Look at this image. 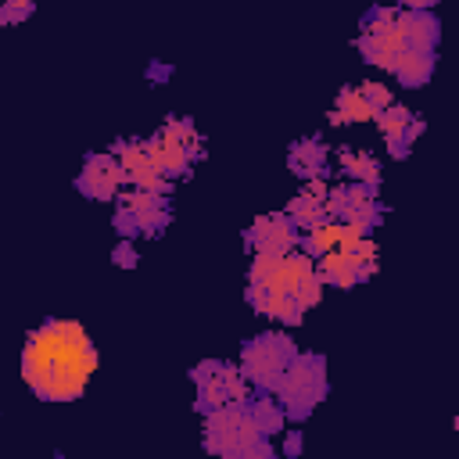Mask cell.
<instances>
[{
  "label": "cell",
  "mask_w": 459,
  "mask_h": 459,
  "mask_svg": "<svg viewBox=\"0 0 459 459\" xmlns=\"http://www.w3.org/2000/svg\"><path fill=\"white\" fill-rule=\"evenodd\" d=\"M172 140H179L190 154H194V161H204V136H201V129L194 126V118H183V115H169L165 118V126H161Z\"/></svg>",
  "instance_id": "obj_22"
},
{
  "label": "cell",
  "mask_w": 459,
  "mask_h": 459,
  "mask_svg": "<svg viewBox=\"0 0 459 459\" xmlns=\"http://www.w3.org/2000/svg\"><path fill=\"white\" fill-rule=\"evenodd\" d=\"M244 298H247V305H251L258 316H269V319H276V323H283V326H298V323L305 319V312H308L298 298L280 294V290H269V287H262V283H247V287H244Z\"/></svg>",
  "instance_id": "obj_10"
},
{
  "label": "cell",
  "mask_w": 459,
  "mask_h": 459,
  "mask_svg": "<svg viewBox=\"0 0 459 459\" xmlns=\"http://www.w3.org/2000/svg\"><path fill=\"white\" fill-rule=\"evenodd\" d=\"M7 4H29V0H7Z\"/></svg>",
  "instance_id": "obj_33"
},
{
  "label": "cell",
  "mask_w": 459,
  "mask_h": 459,
  "mask_svg": "<svg viewBox=\"0 0 459 459\" xmlns=\"http://www.w3.org/2000/svg\"><path fill=\"white\" fill-rule=\"evenodd\" d=\"M384 215H387V208H384L380 197H362V201H355L337 222H348V226H355L359 233H369V230H377V226L384 222Z\"/></svg>",
  "instance_id": "obj_21"
},
{
  "label": "cell",
  "mask_w": 459,
  "mask_h": 459,
  "mask_svg": "<svg viewBox=\"0 0 459 459\" xmlns=\"http://www.w3.org/2000/svg\"><path fill=\"white\" fill-rule=\"evenodd\" d=\"M287 169L298 179H330V147L323 136H301L287 151Z\"/></svg>",
  "instance_id": "obj_13"
},
{
  "label": "cell",
  "mask_w": 459,
  "mask_h": 459,
  "mask_svg": "<svg viewBox=\"0 0 459 459\" xmlns=\"http://www.w3.org/2000/svg\"><path fill=\"white\" fill-rule=\"evenodd\" d=\"M359 90H362L366 104L373 108V115H377V111H384V108L391 104V90H387L384 82H359Z\"/></svg>",
  "instance_id": "obj_28"
},
{
  "label": "cell",
  "mask_w": 459,
  "mask_h": 459,
  "mask_svg": "<svg viewBox=\"0 0 459 459\" xmlns=\"http://www.w3.org/2000/svg\"><path fill=\"white\" fill-rule=\"evenodd\" d=\"M337 169L344 172V179H355V183H380V161H377L369 151L341 147V151H337Z\"/></svg>",
  "instance_id": "obj_20"
},
{
  "label": "cell",
  "mask_w": 459,
  "mask_h": 459,
  "mask_svg": "<svg viewBox=\"0 0 459 459\" xmlns=\"http://www.w3.org/2000/svg\"><path fill=\"white\" fill-rule=\"evenodd\" d=\"M330 380H326V355L319 351H294V359L287 362L280 384L273 387V398L280 402L283 416L290 423H305L316 405L326 398Z\"/></svg>",
  "instance_id": "obj_4"
},
{
  "label": "cell",
  "mask_w": 459,
  "mask_h": 459,
  "mask_svg": "<svg viewBox=\"0 0 459 459\" xmlns=\"http://www.w3.org/2000/svg\"><path fill=\"white\" fill-rule=\"evenodd\" d=\"M298 226L287 219V212H265L244 230V247L255 251H294L298 247Z\"/></svg>",
  "instance_id": "obj_8"
},
{
  "label": "cell",
  "mask_w": 459,
  "mask_h": 459,
  "mask_svg": "<svg viewBox=\"0 0 459 459\" xmlns=\"http://www.w3.org/2000/svg\"><path fill=\"white\" fill-rule=\"evenodd\" d=\"M301 448H305V437H301V430H287V437H283L280 452H283L287 459H298V455H301Z\"/></svg>",
  "instance_id": "obj_31"
},
{
  "label": "cell",
  "mask_w": 459,
  "mask_h": 459,
  "mask_svg": "<svg viewBox=\"0 0 459 459\" xmlns=\"http://www.w3.org/2000/svg\"><path fill=\"white\" fill-rule=\"evenodd\" d=\"M143 147H147V158H151V161H154V165H158L172 183H176V179H186V176H190V169L197 165V161H194V154H190L179 140H172L165 129H158L154 136H147V140H143Z\"/></svg>",
  "instance_id": "obj_12"
},
{
  "label": "cell",
  "mask_w": 459,
  "mask_h": 459,
  "mask_svg": "<svg viewBox=\"0 0 459 459\" xmlns=\"http://www.w3.org/2000/svg\"><path fill=\"white\" fill-rule=\"evenodd\" d=\"M247 283H262L269 290L290 294L305 308L319 305V298H323V280L316 273V262L298 247L294 251H255L251 269H247Z\"/></svg>",
  "instance_id": "obj_3"
},
{
  "label": "cell",
  "mask_w": 459,
  "mask_h": 459,
  "mask_svg": "<svg viewBox=\"0 0 459 459\" xmlns=\"http://www.w3.org/2000/svg\"><path fill=\"white\" fill-rule=\"evenodd\" d=\"M394 25H398V36H402V47H409V50H437L441 22H437L430 11L398 7Z\"/></svg>",
  "instance_id": "obj_14"
},
{
  "label": "cell",
  "mask_w": 459,
  "mask_h": 459,
  "mask_svg": "<svg viewBox=\"0 0 459 459\" xmlns=\"http://www.w3.org/2000/svg\"><path fill=\"white\" fill-rule=\"evenodd\" d=\"M369 118H373V108L366 104V97H362L359 86H344L333 97V108L326 115L330 126H355V122H369Z\"/></svg>",
  "instance_id": "obj_18"
},
{
  "label": "cell",
  "mask_w": 459,
  "mask_h": 459,
  "mask_svg": "<svg viewBox=\"0 0 459 459\" xmlns=\"http://www.w3.org/2000/svg\"><path fill=\"white\" fill-rule=\"evenodd\" d=\"M126 186V172L111 151H93L82 158V169L75 172V190L86 201H115Z\"/></svg>",
  "instance_id": "obj_7"
},
{
  "label": "cell",
  "mask_w": 459,
  "mask_h": 459,
  "mask_svg": "<svg viewBox=\"0 0 459 459\" xmlns=\"http://www.w3.org/2000/svg\"><path fill=\"white\" fill-rule=\"evenodd\" d=\"M190 380L197 387V398H194V412L208 416L212 409L233 402V398H244L251 387L244 384L240 369L233 362H222V359H204L190 369Z\"/></svg>",
  "instance_id": "obj_6"
},
{
  "label": "cell",
  "mask_w": 459,
  "mask_h": 459,
  "mask_svg": "<svg viewBox=\"0 0 459 459\" xmlns=\"http://www.w3.org/2000/svg\"><path fill=\"white\" fill-rule=\"evenodd\" d=\"M312 262H316V273H319L323 287H337V290H351V287L366 283L377 273V265H362L351 255H344L341 247H333V251H326V255H319Z\"/></svg>",
  "instance_id": "obj_9"
},
{
  "label": "cell",
  "mask_w": 459,
  "mask_h": 459,
  "mask_svg": "<svg viewBox=\"0 0 459 459\" xmlns=\"http://www.w3.org/2000/svg\"><path fill=\"white\" fill-rule=\"evenodd\" d=\"M298 344L290 341V333H280V330H265L251 341H244L240 348V377L251 391H273L287 369V362L294 359Z\"/></svg>",
  "instance_id": "obj_5"
},
{
  "label": "cell",
  "mask_w": 459,
  "mask_h": 459,
  "mask_svg": "<svg viewBox=\"0 0 459 459\" xmlns=\"http://www.w3.org/2000/svg\"><path fill=\"white\" fill-rule=\"evenodd\" d=\"M247 412H251L255 427L265 437H273V434H280L287 427V416H283L280 402L273 398V391H247Z\"/></svg>",
  "instance_id": "obj_19"
},
{
  "label": "cell",
  "mask_w": 459,
  "mask_h": 459,
  "mask_svg": "<svg viewBox=\"0 0 459 459\" xmlns=\"http://www.w3.org/2000/svg\"><path fill=\"white\" fill-rule=\"evenodd\" d=\"M323 197H326V179H308V186L287 201V219H290L298 230H312V226L330 222Z\"/></svg>",
  "instance_id": "obj_15"
},
{
  "label": "cell",
  "mask_w": 459,
  "mask_h": 459,
  "mask_svg": "<svg viewBox=\"0 0 459 459\" xmlns=\"http://www.w3.org/2000/svg\"><path fill=\"white\" fill-rule=\"evenodd\" d=\"M204 452L226 459H273V441L255 427L247 412V394L233 398L204 416Z\"/></svg>",
  "instance_id": "obj_2"
},
{
  "label": "cell",
  "mask_w": 459,
  "mask_h": 459,
  "mask_svg": "<svg viewBox=\"0 0 459 459\" xmlns=\"http://www.w3.org/2000/svg\"><path fill=\"white\" fill-rule=\"evenodd\" d=\"M111 230L118 233V237H126V240H136L140 237V222H136V212L129 208V201L118 194L115 197V215H111Z\"/></svg>",
  "instance_id": "obj_25"
},
{
  "label": "cell",
  "mask_w": 459,
  "mask_h": 459,
  "mask_svg": "<svg viewBox=\"0 0 459 459\" xmlns=\"http://www.w3.org/2000/svg\"><path fill=\"white\" fill-rule=\"evenodd\" d=\"M437 0H398V7H412V11H430Z\"/></svg>",
  "instance_id": "obj_32"
},
{
  "label": "cell",
  "mask_w": 459,
  "mask_h": 459,
  "mask_svg": "<svg viewBox=\"0 0 459 459\" xmlns=\"http://www.w3.org/2000/svg\"><path fill=\"white\" fill-rule=\"evenodd\" d=\"M391 75L398 79V86L405 90H420L423 82H430L434 75V50H402L391 65Z\"/></svg>",
  "instance_id": "obj_16"
},
{
  "label": "cell",
  "mask_w": 459,
  "mask_h": 459,
  "mask_svg": "<svg viewBox=\"0 0 459 459\" xmlns=\"http://www.w3.org/2000/svg\"><path fill=\"white\" fill-rule=\"evenodd\" d=\"M394 14H398V7H369V11L362 14L359 29H362L366 36H384V32H394Z\"/></svg>",
  "instance_id": "obj_24"
},
{
  "label": "cell",
  "mask_w": 459,
  "mask_h": 459,
  "mask_svg": "<svg viewBox=\"0 0 459 459\" xmlns=\"http://www.w3.org/2000/svg\"><path fill=\"white\" fill-rule=\"evenodd\" d=\"M97 369V344L75 319H43L25 333L22 380L43 402H75Z\"/></svg>",
  "instance_id": "obj_1"
},
{
  "label": "cell",
  "mask_w": 459,
  "mask_h": 459,
  "mask_svg": "<svg viewBox=\"0 0 459 459\" xmlns=\"http://www.w3.org/2000/svg\"><path fill=\"white\" fill-rule=\"evenodd\" d=\"M36 14V0L29 4H7L0 0V25H18V22H29Z\"/></svg>",
  "instance_id": "obj_27"
},
{
  "label": "cell",
  "mask_w": 459,
  "mask_h": 459,
  "mask_svg": "<svg viewBox=\"0 0 459 459\" xmlns=\"http://www.w3.org/2000/svg\"><path fill=\"white\" fill-rule=\"evenodd\" d=\"M111 262H115L118 269H133V265L140 262V255H136V244L122 237V240H118V244L111 247Z\"/></svg>",
  "instance_id": "obj_29"
},
{
  "label": "cell",
  "mask_w": 459,
  "mask_h": 459,
  "mask_svg": "<svg viewBox=\"0 0 459 459\" xmlns=\"http://www.w3.org/2000/svg\"><path fill=\"white\" fill-rule=\"evenodd\" d=\"M355 50H359V57H362L366 65H377V68H387V72H391L394 57H398L405 47H402V36H398V25H394V32H384V36H366V32H359V36H355Z\"/></svg>",
  "instance_id": "obj_17"
},
{
  "label": "cell",
  "mask_w": 459,
  "mask_h": 459,
  "mask_svg": "<svg viewBox=\"0 0 459 459\" xmlns=\"http://www.w3.org/2000/svg\"><path fill=\"white\" fill-rule=\"evenodd\" d=\"M126 201H129V208L136 212V222H140V237H161L165 230H169V222H172V204H169V197L165 194H151V190H126L122 194Z\"/></svg>",
  "instance_id": "obj_11"
},
{
  "label": "cell",
  "mask_w": 459,
  "mask_h": 459,
  "mask_svg": "<svg viewBox=\"0 0 459 459\" xmlns=\"http://www.w3.org/2000/svg\"><path fill=\"white\" fill-rule=\"evenodd\" d=\"M412 118H416V115H412L405 104H394V100H391L384 111H377V115H373V122H377V129H380V136H384V140H387V136H398Z\"/></svg>",
  "instance_id": "obj_23"
},
{
  "label": "cell",
  "mask_w": 459,
  "mask_h": 459,
  "mask_svg": "<svg viewBox=\"0 0 459 459\" xmlns=\"http://www.w3.org/2000/svg\"><path fill=\"white\" fill-rule=\"evenodd\" d=\"M176 75V68L169 65V61H147V68H143V79L151 82V86H161V82H169Z\"/></svg>",
  "instance_id": "obj_30"
},
{
  "label": "cell",
  "mask_w": 459,
  "mask_h": 459,
  "mask_svg": "<svg viewBox=\"0 0 459 459\" xmlns=\"http://www.w3.org/2000/svg\"><path fill=\"white\" fill-rule=\"evenodd\" d=\"M423 129H427V122H423V118H412L398 136H387V140H384V143H387V154H391V158H409L412 140H416Z\"/></svg>",
  "instance_id": "obj_26"
}]
</instances>
